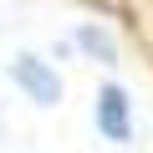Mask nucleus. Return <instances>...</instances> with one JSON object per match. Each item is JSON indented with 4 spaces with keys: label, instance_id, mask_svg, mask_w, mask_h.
<instances>
[{
    "label": "nucleus",
    "instance_id": "obj_3",
    "mask_svg": "<svg viewBox=\"0 0 153 153\" xmlns=\"http://www.w3.org/2000/svg\"><path fill=\"white\" fill-rule=\"evenodd\" d=\"M71 5H82V10H97V16H112V21L133 26V5H128V0H71Z\"/></svg>",
    "mask_w": 153,
    "mask_h": 153
},
{
    "label": "nucleus",
    "instance_id": "obj_1",
    "mask_svg": "<svg viewBox=\"0 0 153 153\" xmlns=\"http://www.w3.org/2000/svg\"><path fill=\"white\" fill-rule=\"evenodd\" d=\"M10 82H16L36 107H56V102H61V76H56L41 56H31V51H21V56L10 61Z\"/></svg>",
    "mask_w": 153,
    "mask_h": 153
},
{
    "label": "nucleus",
    "instance_id": "obj_4",
    "mask_svg": "<svg viewBox=\"0 0 153 153\" xmlns=\"http://www.w3.org/2000/svg\"><path fill=\"white\" fill-rule=\"evenodd\" d=\"M76 46H87L92 56H102V61H112L117 51H112V41L102 36V31H76Z\"/></svg>",
    "mask_w": 153,
    "mask_h": 153
},
{
    "label": "nucleus",
    "instance_id": "obj_2",
    "mask_svg": "<svg viewBox=\"0 0 153 153\" xmlns=\"http://www.w3.org/2000/svg\"><path fill=\"white\" fill-rule=\"evenodd\" d=\"M97 128H102L112 143H128V138H133V102H128V92L112 87V82L97 92Z\"/></svg>",
    "mask_w": 153,
    "mask_h": 153
}]
</instances>
